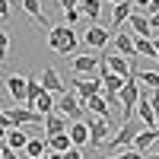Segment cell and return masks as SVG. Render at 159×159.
<instances>
[{"mask_svg": "<svg viewBox=\"0 0 159 159\" xmlns=\"http://www.w3.org/2000/svg\"><path fill=\"white\" fill-rule=\"evenodd\" d=\"M140 99V86H137V80L134 76H127L124 80V86L118 89V105H121V115H124V121L127 118H134V105Z\"/></svg>", "mask_w": 159, "mask_h": 159, "instance_id": "obj_1", "label": "cell"}, {"mask_svg": "<svg viewBox=\"0 0 159 159\" xmlns=\"http://www.w3.org/2000/svg\"><path fill=\"white\" fill-rule=\"evenodd\" d=\"M137 130H143V124L134 121V118H127V121L121 124V130H118V134L105 143V147H108V150H124V147H130V143H134V137H137Z\"/></svg>", "mask_w": 159, "mask_h": 159, "instance_id": "obj_2", "label": "cell"}, {"mask_svg": "<svg viewBox=\"0 0 159 159\" xmlns=\"http://www.w3.org/2000/svg\"><path fill=\"white\" fill-rule=\"evenodd\" d=\"M54 108L61 111V115H67V121H83V105H80V99H76V92H61V99L54 102Z\"/></svg>", "mask_w": 159, "mask_h": 159, "instance_id": "obj_3", "label": "cell"}, {"mask_svg": "<svg viewBox=\"0 0 159 159\" xmlns=\"http://www.w3.org/2000/svg\"><path fill=\"white\" fill-rule=\"evenodd\" d=\"M86 127H89V147H102L105 140H108V130H111V121H105V118H96L92 115L89 121H86Z\"/></svg>", "mask_w": 159, "mask_h": 159, "instance_id": "obj_4", "label": "cell"}, {"mask_svg": "<svg viewBox=\"0 0 159 159\" xmlns=\"http://www.w3.org/2000/svg\"><path fill=\"white\" fill-rule=\"evenodd\" d=\"M7 118H10V127H22V124H42V118L45 115H38L35 108H3Z\"/></svg>", "mask_w": 159, "mask_h": 159, "instance_id": "obj_5", "label": "cell"}, {"mask_svg": "<svg viewBox=\"0 0 159 159\" xmlns=\"http://www.w3.org/2000/svg\"><path fill=\"white\" fill-rule=\"evenodd\" d=\"M38 83H42V89H45V92H51V96H61V92H67V83L61 80V73H57L54 67H45Z\"/></svg>", "mask_w": 159, "mask_h": 159, "instance_id": "obj_6", "label": "cell"}, {"mask_svg": "<svg viewBox=\"0 0 159 159\" xmlns=\"http://www.w3.org/2000/svg\"><path fill=\"white\" fill-rule=\"evenodd\" d=\"M115 54H121V57H137V51H134V35H130L124 25H121V32H115Z\"/></svg>", "mask_w": 159, "mask_h": 159, "instance_id": "obj_7", "label": "cell"}, {"mask_svg": "<svg viewBox=\"0 0 159 159\" xmlns=\"http://www.w3.org/2000/svg\"><path fill=\"white\" fill-rule=\"evenodd\" d=\"M25 80H29V76H19V73H10L7 80H3V83H7V92H10V99L13 102H25Z\"/></svg>", "mask_w": 159, "mask_h": 159, "instance_id": "obj_8", "label": "cell"}, {"mask_svg": "<svg viewBox=\"0 0 159 159\" xmlns=\"http://www.w3.org/2000/svg\"><path fill=\"white\" fill-rule=\"evenodd\" d=\"M67 32H70V25H51L48 29V48L64 54V48H67Z\"/></svg>", "mask_w": 159, "mask_h": 159, "instance_id": "obj_9", "label": "cell"}, {"mask_svg": "<svg viewBox=\"0 0 159 159\" xmlns=\"http://www.w3.org/2000/svg\"><path fill=\"white\" fill-rule=\"evenodd\" d=\"M83 42H86L89 48H105V45L111 42V32H108V29H102V25H92V29H86Z\"/></svg>", "mask_w": 159, "mask_h": 159, "instance_id": "obj_10", "label": "cell"}, {"mask_svg": "<svg viewBox=\"0 0 159 159\" xmlns=\"http://www.w3.org/2000/svg\"><path fill=\"white\" fill-rule=\"evenodd\" d=\"M83 111H92L96 118H105V121H111V108H108V102H105L102 96H89L83 102Z\"/></svg>", "mask_w": 159, "mask_h": 159, "instance_id": "obj_11", "label": "cell"}, {"mask_svg": "<svg viewBox=\"0 0 159 159\" xmlns=\"http://www.w3.org/2000/svg\"><path fill=\"white\" fill-rule=\"evenodd\" d=\"M70 67H73L76 73H89V76H96L99 57H92V54H73V57H70Z\"/></svg>", "mask_w": 159, "mask_h": 159, "instance_id": "obj_12", "label": "cell"}, {"mask_svg": "<svg viewBox=\"0 0 159 159\" xmlns=\"http://www.w3.org/2000/svg\"><path fill=\"white\" fill-rule=\"evenodd\" d=\"M42 124H45V134L48 137H54V134H67V118H61V115H54V111H48L45 118H42Z\"/></svg>", "mask_w": 159, "mask_h": 159, "instance_id": "obj_13", "label": "cell"}, {"mask_svg": "<svg viewBox=\"0 0 159 159\" xmlns=\"http://www.w3.org/2000/svg\"><path fill=\"white\" fill-rule=\"evenodd\" d=\"M156 130H150V127H143V130H137V137H134V143H130V150H137V153H143V156H147L150 153V147H153V143H156Z\"/></svg>", "mask_w": 159, "mask_h": 159, "instance_id": "obj_14", "label": "cell"}, {"mask_svg": "<svg viewBox=\"0 0 159 159\" xmlns=\"http://www.w3.org/2000/svg\"><path fill=\"white\" fill-rule=\"evenodd\" d=\"M7 147L13 150V153H22L25 150V143H29V134H25L22 127H7Z\"/></svg>", "mask_w": 159, "mask_h": 159, "instance_id": "obj_15", "label": "cell"}, {"mask_svg": "<svg viewBox=\"0 0 159 159\" xmlns=\"http://www.w3.org/2000/svg\"><path fill=\"white\" fill-rule=\"evenodd\" d=\"M67 134H70V143H73V147H86V143H89V127H86V121H70V124H67Z\"/></svg>", "mask_w": 159, "mask_h": 159, "instance_id": "obj_16", "label": "cell"}, {"mask_svg": "<svg viewBox=\"0 0 159 159\" xmlns=\"http://www.w3.org/2000/svg\"><path fill=\"white\" fill-rule=\"evenodd\" d=\"M102 57H105V64H108V70H111L115 76H121V80H127V76H130L127 57H121V54H102Z\"/></svg>", "mask_w": 159, "mask_h": 159, "instance_id": "obj_17", "label": "cell"}, {"mask_svg": "<svg viewBox=\"0 0 159 159\" xmlns=\"http://www.w3.org/2000/svg\"><path fill=\"white\" fill-rule=\"evenodd\" d=\"M127 32L150 38V22H147V16H143V13H130V16H127Z\"/></svg>", "mask_w": 159, "mask_h": 159, "instance_id": "obj_18", "label": "cell"}, {"mask_svg": "<svg viewBox=\"0 0 159 159\" xmlns=\"http://www.w3.org/2000/svg\"><path fill=\"white\" fill-rule=\"evenodd\" d=\"M130 13H134V3H130V0H121V3H115V10H111V22L121 29V25L127 22Z\"/></svg>", "mask_w": 159, "mask_h": 159, "instance_id": "obj_19", "label": "cell"}, {"mask_svg": "<svg viewBox=\"0 0 159 159\" xmlns=\"http://www.w3.org/2000/svg\"><path fill=\"white\" fill-rule=\"evenodd\" d=\"M22 10L29 13V16H32L38 25H48V19H45V10H42V0H22Z\"/></svg>", "mask_w": 159, "mask_h": 159, "instance_id": "obj_20", "label": "cell"}, {"mask_svg": "<svg viewBox=\"0 0 159 159\" xmlns=\"http://www.w3.org/2000/svg\"><path fill=\"white\" fill-rule=\"evenodd\" d=\"M73 143H70V134H54V137H48V150L51 153H64V150H70Z\"/></svg>", "mask_w": 159, "mask_h": 159, "instance_id": "obj_21", "label": "cell"}, {"mask_svg": "<svg viewBox=\"0 0 159 159\" xmlns=\"http://www.w3.org/2000/svg\"><path fill=\"white\" fill-rule=\"evenodd\" d=\"M22 153H25V159H38V156H45V153H48V140H29Z\"/></svg>", "mask_w": 159, "mask_h": 159, "instance_id": "obj_22", "label": "cell"}, {"mask_svg": "<svg viewBox=\"0 0 159 159\" xmlns=\"http://www.w3.org/2000/svg\"><path fill=\"white\" fill-rule=\"evenodd\" d=\"M80 13H86L89 19H99V13H102V0H80Z\"/></svg>", "mask_w": 159, "mask_h": 159, "instance_id": "obj_23", "label": "cell"}, {"mask_svg": "<svg viewBox=\"0 0 159 159\" xmlns=\"http://www.w3.org/2000/svg\"><path fill=\"white\" fill-rule=\"evenodd\" d=\"M35 111H38V115H48V111H54V96L42 89V96L35 99Z\"/></svg>", "mask_w": 159, "mask_h": 159, "instance_id": "obj_24", "label": "cell"}, {"mask_svg": "<svg viewBox=\"0 0 159 159\" xmlns=\"http://www.w3.org/2000/svg\"><path fill=\"white\" fill-rule=\"evenodd\" d=\"M134 51H137V54H147V57H156V48H153V42L147 35H137L134 38Z\"/></svg>", "mask_w": 159, "mask_h": 159, "instance_id": "obj_25", "label": "cell"}, {"mask_svg": "<svg viewBox=\"0 0 159 159\" xmlns=\"http://www.w3.org/2000/svg\"><path fill=\"white\" fill-rule=\"evenodd\" d=\"M76 22H80V10H64V25H70V29H73Z\"/></svg>", "mask_w": 159, "mask_h": 159, "instance_id": "obj_26", "label": "cell"}, {"mask_svg": "<svg viewBox=\"0 0 159 159\" xmlns=\"http://www.w3.org/2000/svg\"><path fill=\"white\" fill-rule=\"evenodd\" d=\"M7 48H10V35H7L3 29H0V64L7 61Z\"/></svg>", "mask_w": 159, "mask_h": 159, "instance_id": "obj_27", "label": "cell"}, {"mask_svg": "<svg viewBox=\"0 0 159 159\" xmlns=\"http://www.w3.org/2000/svg\"><path fill=\"white\" fill-rule=\"evenodd\" d=\"M105 159H143V153H137V150H121L118 156H105Z\"/></svg>", "mask_w": 159, "mask_h": 159, "instance_id": "obj_28", "label": "cell"}, {"mask_svg": "<svg viewBox=\"0 0 159 159\" xmlns=\"http://www.w3.org/2000/svg\"><path fill=\"white\" fill-rule=\"evenodd\" d=\"M147 99H150V108H153V115L159 118V89H153V92H150Z\"/></svg>", "mask_w": 159, "mask_h": 159, "instance_id": "obj_29", "label": "cell"}, {"mask_svg": "<svg viewBox=\"0 0 159 159\" xmlns=\"http://www.w3.org/2000/svg\"><path fill=\"white\" fill-rule=\"evenodd\" d=\"M147 22H150V35H159V13L147 16Z\"/></svg>", "mask_w": 159, "mask_h": 159, "instance_id": "obj_30", "label": "cell"}, {"mask_svg": "<svg viewBox=\"0 0 159 159\" xmlns=\"http://www.w3.org/2000/svg\"><path fill=\"white\" fill-rule=\"evenodd\" d=\"M61 159H83V153H80V147H70V150H64Z\"/></svg>", "mask_w": 159, "mask_h": 159, "instance_id": "obj_31", "label": "cell"}, {"mask_svg": "<svg viewBox=\"0 0 159 159\" xmlns=\"http://www.w3.org/2000/svg\"><path fill=\"white\" fill-rule=\"evenodd\" d=\"M0 159H19V153H13L7 143H0Z\"/></svg>", "mask_w": 159, "mask_h": 159, "instance_id": "obj_32", "label": "cell"}, {"mask_svg": "<svg viewBox=\"0 0 159 159\" xmlns=\"http://www.w3.org/2000/svg\"><path fill=\"white\" fill-rule=\"evenodd\" d=\"M130 3H134V10H137V13H143V10L150 7V0H130Z\"/></svg>", "mask_w": 159, "mask_h": 159, "instance_id": "obj_33", "label": "cell"}, {"mask_svg": "<svg viewBox=\"0 0 159 159\" xmlns=\"http://www.w3.org/2000/svg\"><path fill=\"white\" fill-rule=\"evenodd\" d=\"M10 16V3H7V0H0V19H7Z\"/></svg>", "mask_w": 159, "mask_h": 159, "instance_id": "obj_34", "label": "cell"}, {"mask_svg": "<svg viewBox=\"0 0 159 159\" xmlns=\"http://www.w3.org/2000/svg\"><path fill=\"white\" fill-rule=\"evenodd\" d=\"M80 0H61V10H76Z\"/></svg>", "mask_w": 159, "mask_h": 159, "instance_id": "obj_35", "label": "cell"}, {"mask_svg": "<svg viewBox=\"0 0 159 159\" xmlns=\"http://www.w3.org/2000/svg\"><path fill=\"white\" fill-rule=\"evenodd\" d=\"M0 124H3V127H10V118H7V111H3V108H0Z\"/></svg>", "mask_w": 159, "mask_h": 159, "instance_id": "obj_36", "label": "cell"}, {"mask_svg": "<svg viewBox=\"0 0 159 159\" xmlns=\"http://www.w3.org/2000/svg\"><path fill=\"white\" fill-rule=\"evenodd\" d=\"M38 159H61V153H51V150H48L45 156H38Z\"/></svg>", "mask_w": 159, "mask_h": 159, "instance_id": "obj_37", "label": "cell"}, {"mask_svg": "<svg viewBox=\"0 0 159 159\" xmlns=\"http://www.w3.org/2000/svg\"><path fill=\"white\" fill-rule=\"evenodd\" d=\"M150 42H153V48H156V54H159V35H153Z\"/></svg>", "mask_w": 159, "mask_h": 159, "instance_id": "obj_38", "label": "cell"}, {"mask_svg": "<svg viewBox=\"0 0 159 159\" xmlns=\"http://www.w3.org/2000/svg\"><path fill=\"white\" fill-rule=\"evenodd\" d=\"M3 140H7V127L0 124V143H3Z\"/></svg>", "mask_w": 159, "mask_h": 159, "instance_id": "obj_39", "label": "cell"}, {"mask_svg": "<svg viewBox=\"0 0 159 159\" xmlns=\"http://www.w3.org/2000/svg\"><path fill=\"white\" fill-rule=\"evenodd\" d=\"M105 3H108V7H115V3H121V0H105Z\"/></svg>", "mask_w": 159, "mask_h": 159, "instance_id": "obj_40", "label": "cell"}, {"mask_svg": "<svg viewBox=\"0 0 159 159\" xmlns=\"http://www.w3.org/2000/svg\"><path fill=\"white\" fill-rule=\"evenodd\" d=\"M153 130H156V134H159V118H156V124H153Z\"/></svg>", "mask_w": 159, "mask_h": 159, "instance_id": "obj_41", "label": "cell"}, {"mask_svg": "<svg viewBox=\"0 0 159 159\" xmlns=\"http://www.w3.org/2000/svg\"><path fill=\"white\" fill-rule=\"evenodd\" d=\"M143 159H156V156H150V153H147V156H143Z\"/></svg>", "mask_w": 159, "mask_h": 159, "instance_id": "obj_42", "label": "cell"}, {"mask_svg": "<svg viewBox=\"0 0 159 159\" xmlns=\"http://www.w3.org/2000/svg\"><path fill=\"white\" fill-rule=\"evenodd\" d=\"M153 61H156V64H159V54H156V57H153Z\"/></svg>", "mask_w": 159, "mask_h": 159, "instance_id": "obj_43", "label": "cell"}, {"mask_svg": "<svg viewBox=\"0 0 159 159\" xmlns=\"http://www.w3.org/2000/svg\"><path fill=\"white\" fill-rule=\"evenodd\" d=\"M156 159H159V153H156Z\"/></svg>", "mask_w": 159, "mask_h": 159, "instance_id": "obj_44", "label": "cell"}, {"mask_svg": "<svg viewBox=\"0 0 159 159\" xmlns=\"http://www.w3.org/2000/svg\"><path fill=\"white\" fill-rule=\"evenodd\" d=\"M19 3H22V0H19Z\"/></svg>", "mask_w": 159, "mask_h": 159, "instance_id": "obj_45", "label": "cell"}]
</instances>
